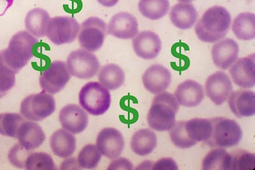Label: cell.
I'll use <instances>...</instances> for the list:
<instances>
[{
	"mask_svg": "<svg viewBox=\"0 0 255 170\" xmlns=\"http://www.w3.org/2000/svg\"><path fill=\"white\" fill-rule=\"evenodd\" d=\"M13 1V0H0V4H4V5H6L8 8H9L11 5H12ZM0 13H1V12H0Z\"/></svg>",
	"mask_w": 255,
	"mask_h": 170,
	"instance_id": "ab89813d",
	"label": "cell"
},
{
	"mask_svg": "<svg viewBox=\"0 0 255 170\" xmlns=\"http://www.w3.org/2000/svg\"><path fill=\"white\" fill-rule=\"evenodd\" d=\"M157 137L149 129H141L132 136L130 146L132 151L138 156L149 155L156 149Z\"/></svg>",
	"mask_w": 255,
	"mask_h": 170,
	"instance_id": "484cf974",
	"label": "cell"
},
{
	"mask_svg": "<svg viewBox=\"0 0 255 170\" xmlns=\"http://www.w3.org/2000/svg\"><path fill=\"white\" fill-rule=\"evenodd\" d=\"M169 160L168 159H166V160H162L163 162L164 163V164H167L168 162H169ZM168 166H169L170 168H171L172 170H177V167H174V166H171V165H167Z\"/></svg>",
	"mask_w": 255,
	"mask_h": 170,
	"instance_id": "60d3db41",
	"label": "cell"
},
{
	"mask_svg": "<svg viewBox=\"0 0 255 170\" xmlns=\"http://www.w3.org/2000/svg\"><path fill=\"white\" fill-rule=\"evenodd\" d=\"M231 13L222 6L207 9L195 26V33L202 42L215 43L222 40L229 32Z\"/></svg>",
	"mask_w": 255,
	"mask_h": 170,
	"instance_id": "7a4b0ae2",
	"label": "cell"
},
{
	"mask_svg": "<svg viewBox=\"0 0 255 170\" xmlns=\"http://www.w3.org/2000/svg\"><path fill=\"white\" fill-rule=\"evenodd\" d=\"M178 1L181 2V3H190L193 0H178Z\"/></svg>",
	"mask_w": 255,
	"mask_h": 170,
	"instance_id": "b9f144b4",
	"label": "cell"
},
{
	"mask_svg": "<svg viewBox=\"0 0 255 170\" xmlns=\"http://www.w3.org/2000/svg\"><path fill=\"white\" fill-rule=\"evenodd\" d=\"M59 120L63 128L74 135L83 132L89 121L86 111L74 104L64 106L60 111Z\"/></svg>",
	"mask_w": 255,
	"mask_h": 170,
	"instance_id": "2e32d148",
	"label": "cell"
},
{
	"mask_svg": "<svg viewBox=\"0 0 255 170\" xmlns=\"http://www.w3.org/2000/svg\"><path fill=\"white\" fill-rule=\"evenodd\" d=\"M107 31L109 35L120 39L128 40L135 38L138 33V23L131 13L121 12L111 18Z\"/></svg>",
	"mask_w": 255,
	"mask_h": 170,
	"instance_id": "4fadbf2b",
	"label": "cell"
},
{
	"mask_svg": "<svg viewBox=\"0 0 255 170\" xmlns=\"http://www.w3.org/2000/svg\"><path fill=\"white\" fill-rule=\"evenodd\" d=\"M230 74L236 85L243 89H250L255 85V54L239 59L231 66Z\"/></svg>",
	"mask_w": 255,
	"mask_h": 170,
	"instance_id": "5bb4252c",
	"label": "cell"
},
{
	"mask_svg": "<svg viewBox=\"0 0 255 170\" xmlns=\"http://www.w3.org/2000/svg\"><path fill=\"white\" fill-rule=\"evenodd\" d=\"M232 31L239 40L249 41L255 38V15L251 12H243L234 19Z\"/></svg>",
	"mask_w": 255,
	"mask_h": 170,
	"instance_id": "4316f807",
	"label": "cell"
},
{
	"mask_svg": "<svg viewBox=\"0 0 255 170\" xmlns=\"http://www.w3.org/2000/svg\"><path fill=\"white\" fill-rule=\"evenodd\" d=\"M50 15L44 9L35 8L27 13L25 18V27L27 31L36 38L46 36L47 28Z\"/></svg>",
	"mask_w": 255,
	"mask_h": 170,
	"instance_id": "d4e9b609",
	"label": "cell"
},
{
	"mask_svg": "<svg viewBox=\"0 0 255 170\" xmlns=\"http://www.w3.org/2000/svg\"><path fill=\"white\" fill-rule=\"evenodd\" d=\"M239 47L238 43L231 38L218 41L211 51L214 64L219 69H229L238 60Z\"/></svg>",
	"mask_w": 255,
	"mask_h": 170,
	"instance_id": "ac0fdd59",
	"label": "cell"
},
{
	"mask_svg": "<svg viewBox=\"0 0 255 170\" xmlns=\"http://www.w3.org/2000/svg\"><path fill=\"white\" fill-rule=\"evenodd\" d=\"M71 79L67 64L62 61H53L42 72L39 83L42 91L51 95L60 92Z\"/></svg>",
	"mask_w": 255,
	"mask_h": 170,
	"instance_id": "30bf717a",
	"label": "cell"
},
{
	"mask_svg": "<svg viewBox=\"0 0 255 170\" xmlns=\"http://www.w3.org/2000/svg\"><path fill=\"white\" fill-rule=\"evenodd\" d=\"M26 119L16 113H0V135L16 138L18 130Z\"/></svg>",
	"mask_w": 255,
	"mask_h": 170,
	"instance_id": "4dcf8cb0",
	"label": "cell"
},
{
	"mask_svg": "<svg viewBox=\"0 0 255 170\" xmlns=\"http://www.w3.org/2000/svg\"><path fill=\"white\" fill-rule=\"evenodd\" d=\"M212 124L210 138L204 144L212 148H229L237 146L243 137L241 126L234 120L225 117L209 119Z\"/></svg>",
	"mask_w": 255,
	"mask_h": 170,
	"instance_id": "277c9868",
	"label": "cell"
},
{
	"mask_svg": "<svg viewBox=\"0 0 255 170\" xmlns=\"http://www.w3.org/2000/svg\"><path fill=\"white\" fill-rule=\"evenodd\" d=\"M50 146L53 153L60 158L70 157L76 149V138L74 134L60 129L52 134Z\"/></svg>",
	"mask_w": 255,
	"mask_h": 170,
	"instance_id": "603a6c76",
	"label": "cell"
},
{
	"mask_svg": "<svg viewBox=\"0 0 255 170\" xmlns=\"http://www.w3.org/2000/svg\"><path fill=\"white\" fill-rule=\"evenodd\" d=\"M142 81L145 89L153 94L165 92L172 82V75L167 68L161 65H153L143 74Z\"/></svg>",
	"mask_w": 255,
	"mask_h": 170,
	"instance_id": "9a60e30c",
	"label": "cell"
},
{
	"mask_svg": "<svg viewBox=\"0 0 255 170\" xmlns=\"http://www.w3.org/2000/svg\"><path fill=\"white\" fill-rule=\"evenodd\" d=\"M231 170H253L255 164L254 154L245 151H238L231 153Z\"/></svg>",
	"mask_w": 255,
	"mask_h": 170,
	"instance_id": "836d02e7",
	"label": "cell"
},
{
	"mask_svg": "<svg viewBox=\"0 0 255 170\" xmlns=\"http://www.w3.org/2000/svg\"><path fill=\"white\" fill-rule=\"evenodd\" d=\"M174 96L179 105L193 108L202 103L205 94L203 87L199 83L195 81L187 80L177 86Z\"/></svg>",
	"mask_w": 255,
	"mask_h": 170,
	"instance_id": "ffe728a7",
	"label": "cell"
},
{
	"mask_svg": "<svg viewBox=\"0 0 255 170\" xmlns=\"http://www.w3.org/2000/svg\"><path fill=\"white\" fill-rule=\"evenodd\" d=\"M107 33L106 22L99 17H90L80 26L77 37L82 49L94 53L103 45Z\"/></svg>",
	"mask_w": 255,
	"mask_h": 170,
	"instance_id": "52a82bcc",
	"label": "cell"
},
{
	"mask_svg": "<svg viewBox=\"0 0 255 170\" xmlns=\"http://www.w3.org/2000/svg\"><path fill=\"white\" fill-rule=\"evenodd\" d=\"M101 5L105 7H113L118 3L119 0H97Z\"/></svg>",
	"mask_w": 255,
	"mask_h": 170,
	"instance_id": "f35d334b",
	"label": "cell"
},
{
	"mask_svg": "<svg viewBox=\"0 0 255 170\" xmlns=\"http://www.w3.org/2000/svg\"><path fill=\"white\" fill-rule=\"evenodd\" d=\"M44 131L35 122L25 121L20 126L16 138L24 148L28 151L35 150L45 140Z\"/></svg>",
	"mask_w": 255,
	"mask_h": 170,
	"instance_id": "44dd1931",
	"label": "cell"
},
{
	"mask_svg": "<svg viewBox=\"0 0 255 170\" xmlns=\"http://www.w3.org/2000/svg\"><path fill=\"white\" fill-rule=\"evenodd\" d=\"M183 128L189 142L193 147L198 142H204L210 138L212 124L209 119L195 118L183 121Z\"/></svg>",
	"mask_w": 255,
	"mask_h": 170,
	"instance_id": "7402d4cb",
	"label": "cell"
},
{
	"mask_svg": "<svg viewBox=\"0 0 255 170\" xmlns=\"http://www.w3.org/2000/svg\"><path fill=\"white\" fill-rule=\"evenodd\" d=\"M56 110V101L51 94L42 91L31 94L20 104V114L25 119L33 122L42 121Z\"/></svg>",
	"mask_w": 255,
	"mask_h": 170,
	"instance_id": "8992f818",
	"label": "cell"
},
{
	"mask_svg": "<svg viewBox=\"0 0 255 170\" xmlns=\"http://www.w3.org/2000/svg\"><path fill=\"white\" fill-rule=\"evenodd\" d=\"M66 64L70 75L79 79H92L100 69L97 57L83 49L72 51L68 55Z\"/></svg>",
	"mask_w": 255,
	"mask_h": 170,
	"instance_id": "ba28073f",
	"label": "cell"
},
{
	"mask_svg": "<svg viewBox=\"0 0 255 170\" xmlns=\"http://www.w3.org/2000/svg\"><path fill=\"white\" fill-rule=\"evenodd\" d=\"M125 74L124 70L117 65L104 66L99 72V81L104 87L111 90L119 89L124 85Z\"/></svg>",
	"mask_w": 255,
	"mask_h": 170,
	"instance_id": "83f0119b",
	"label": "cell"
},
{
	"mask_svg": "<svg viewBox=\"0 0 255 170\" xmlns=\"http://www.w3.org/2000/svg\"><path fill=\"white\" fill-rule=\"evenodd\" d=\"M102 158V154L95 145L88 144L80 151L78 163L81 169L92 170L97 168Z\"/></svg>",
	"mask_w": 255,
	"mask_h": 170,
	"instance_id": "1f68e13d",
	"label": "cell"
},
{
	"mask_svg": "<svg viewBox=\"0 0 255 170\" xmlns=\"http://www.w3.org/2000/svg\"><path fill=\"white\" fill-rule=\"evenodd\" d=\"M179 108L175 96L168 92L156 94L147 114L150 128L157 131H167L174 126Z\"/></svg>",
	"mask_w": 255,
	"mask_h": 170,
	"instance_id": "3957f363",
	"label": "cell"
},
{
	"mask_svg": "<svg viewBox=\"0 0 255 170\" xmlns=\"http://www.w3.org/2000/svg\"><path fill=\"white\" fill-rule=\"evenodd\" d=\"M170 8L168 0H140L138 10L143 17L150 20L161 19L167 14Z\"/></svg>",
	"mask_w": 255,
	"mask_h": 170,
	"instance_id": "f1b7e54d",
	"label": "cell"
},
{
	"mask_svg": "<svg viewBox=\"0 0 255 170\" xmlns=\"http://www.w3.org/2000/svg\"><path fill=\"white\" fill-rule=\"evenodd\" d=\"M81 169L78 163V161L74 158H67L61 163V170H79Z\"/></svg>",
	"mask_w": 255,
	"mask_h": 170,
	"instance_id": "74e56055",
	"label": "cell"
},
{
	"mask_svg": "<svg viewBox=\"0 0 255 170\" xmlns=\"http://www.w3.org/2000/svg\"><path fill=\"white\" fill-rule=\"evenodd\" d=\"M132 44L136 56L146 60L155 59L160 53L162 45L159 36L151 31L138 33L133 38Z\"/></svg>",
	"mask_w": 255,
	"mask_h": 170,
	"instance_id": "e0dca14e",
	"label": "cell"
},
{
	"mask_svg": "<svg viewBox=\"0 0 255 170\" xmlns=\"http://www.w3.org/2000/svg\"><path fill=\"white\" fill-rule=\"evenodd\" d=\"M38 40L26 31L16 33L7 48L0 51V71L15 76L35 54Z\"/></svg>",
	"mask_w": 255,
	"mask_h": 170,
	"instance_id": "6da1fadb",
	"label": "cell"
},
{
	"mask_svg": "<svg viewBox=\"0 0 255 170\" xmlns=\"http://www.w3.org/2000/svg\"><path fill=\"white\" fill-rule=\"evenodd\" d=\"M96 146L102 155L106 156L109 160H115L120 157L124 151V136L115 128H104L98 135Z\"/></svg>",
	"mask_w": 255,
	"mask_h": 170,
	"instance_id": "8fae6325",
	"label": "cell"
},
{
	"mask_svg": "<svg viewBox=\"0 0 255 170\" xmlns=\"http://www.w3.org/2000/svg\"><path fill=\"white\" fill-rule=\"evenodd\" d=\"M231 154L224 148H216L209 152L202 162V169L208 170H231Z\"/></svg>",
	"mask_w": 255,
	"mask_h": 170,
	"instance_id": "f546056e",
	"label": "cell"
},
{
	"mask_svg": "<svg viewBox=\"0 0 255 170\" xmlns=\"http://www.w3.org/2000/svg\"><path fill=\"white\" fill-rule=\"evenodd\" d=\"M205 87L207 97L216 105L224 103L233 92L231 79L223 72H217L209 76Z\"/></svg>",
	"mask_w": 255,
	"mask_h": 170,
	"instance_id": "7c38bea8",
	"label": "cell"
},
{
	"mask_svg": "<svg viewBox=\"0 0 255 170\" xmlns=\"http://www.w3.org/2000/svg\"><path fill=\"white\" fill-rule=\"evenodd\" d=\"M133 167L126 158H116L109 165L108 170H133Z\"/></svg>",
	"mask_w": 255,
	"mask_h": 170,
	"instance_id": "8d00e7d4",
	"label": "cell"
},
{
	"mask_svg": "<svg viewBox=\"0 0 255 170\" xmlns=\"http://www.w3.org/2000/svg\"><path fill=\"white\" fill-rule=\"evenodd\" d=\"M79 30L80 25L74 18L57 16L50 19L46 37L56 45L71 44L78 37Z\"/></svg>",
	"mask_w": 255,
	"mask_h": 170,
	"instance_id": "9c48e42d",
	"label": "cell"
},
{
	"mask_svg": "<svg viewBox=\"0 0 255 170\" xmlns=\"http://www.w3.org/2000/svg\"><path fill=\"white\" fill-rule=\"evenodd\" d=\"M25 169L28 170H56L55 163L49 154L31 153L27 158Z\"/></svg>",
	"mask_w": 255,
	"mask_h": 170,
	"instance_id": "d6a6232c",
	"label": "cell"
},
{
	"mask_svg": "<svg viewBox=\"0 0 255 170\" xmlns=\"http://www.w3.org/2000/svg\"><path fill=\"white\" fill-rule=\"evenodd\" d=\"M80 105L90 115L99 116L109 110L111 95L108 89L97 82H90L84 85L79 95Z\"/></svg>",
	"mask_w": 255,
	"mask_h": 170,
	"instance_id": "5b68a950",
	"label": "cell"
},
{
	"mask_svg": "<svg viewBox=\"0 0 255 170\" xmlns=\"http://www.w3.org/2000/svg\"><path fill=\"white\" fill-rule=\"evenodd\" d=\"M31 153V151L27 150L19 143L12 147L9 151L8 155L9 162L12 166L17 169H25L27 158Z\"/></svg>",
	"mask_w": 255,
	"mask_h": 170,
	"instance_id": "e575fe53",
	"label": "cell"
},
{
	"mask_svg": "<svg viewBox=\"0 0 255 170\" xmlns=\"http://www.w3.org/2000/svg\"><path fill=\"white\" fill-rule=\"evenodd\" d=\"M172 23L180 29L192 28L198 19L197 10L190 3H179L173 6L170 12Z\"/></svg>",
	"mask_w": 255,
	"mask_h": 170,
	"instance_id": "cb8c5ba5",
	"label": "cell"
},
{
	"mask_svg": "<svg viewBox=\"0 0 255 170\" xmlns=\"http://www.w3.org/2000/svg\"><path fill=\"white\" fill-rule=\"evenodd\" d=\"M15 84V76L0 71V99L12 89Z\"/></svg>",
	"mask_w": 255,
	"mask_h": 170,
	"instance_id": "d590c367",
	"label": "cell"
},
{
	"mask_svg": "<svg viewBox=\"0 0 255 170\" xmlns=\"http://www.w3.org/2000/svg\"><path fill=\"white\" fill-rule=\"evenodd\" d=\"M228 99L230 109L236 117H249L255 114V94L252 90H236Z\"/></svg>",
	"mask_w": 255,
	"mask_h": 170,
	"instance_id": "d6986e66",
	"label": "cell"
}]
</instances>
